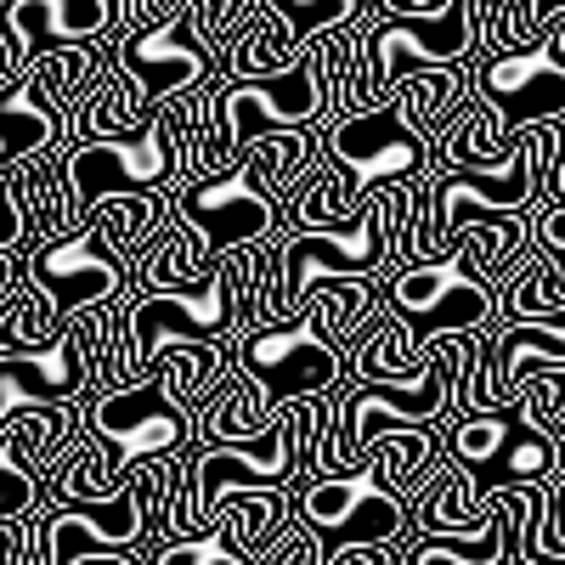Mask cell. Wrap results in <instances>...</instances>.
Returning a JSON list of instances; mask_svg holds the SVG:
<instances>
[{
	"label": "cell",
	"instance_id": "cell-33",
	"mask_svg": "<svg viewBox=\"0 0 565 565\" xmlns=\"http://www.w3.org/2000/svg\"><path fill=\"white\" fill-rule=\"evenodd\" d=\"M521 413L514 407H476V413H458L452 430H447V458L463 463V469H481L498 458V447L514 436Z\"/></svg>",
	"mask_w": 565,
	"mask_h": 565
},
{
	"label": "cell",
	"instance_id": "cell-11",
	"mask_svg": "<svg viewBox=\"0 0 565 565\" xmlns=\"http://www.w3.org/2000/svg\"><path fill=\"white\" fill-rule=\"evenodd\" d=\"M108 63L85 45H57L45 52V63H34V74H18L0 85V175L12 164H23L29 153H45L63 136V119L74 114V103L90 90Z\"/></svg>",
	"mask_w": 565,
	"mask_h": 565
},
{
	"label": "cell",
	"instance_id": "cell-26",
	"mask_svg": "<svg viewBox=\"0 0 565 565\" xmlns=\"http://www.w3.org/2000/svg\"><path fill=\"white\" fill-rule=\"evenodd\" d=\"M396 108L424 130V136H441L447 125H452V114L463 108V97H469V74H463V63H447V68H418V74H402L396 79Z\"/></svg>",
	"mask_w": 565,
	"mask_h": 565
},
{
	"label": "cell",
	"instance_id": "cell-2",
	"mask_svg": "<svg viewBox=\"0 0 565 565\" xmlns=\"http://www.w3.org/2000/svg\"><path fill=\"white\" fill-rule=\"evenodd\" d=\"M407 210H413V186L407 181H385V186H373V193L362 199V210L351 221L295 226L282 244H266L255 317L260 322H289V317L306 311L317 282L380 271L385 255L402 238V226H407Z\"/></svg>",
	"mask_w": 565,
	"mask_h": 565
},
{
	"label": "cell",
	"instance_id": "cell-22",
	"mask_svg": "<svg viewBox=\"0 0 565 565\" xmlns=\"http://www.w3.org/2000/svg\"><path fill=\"white\" fill-rule=\"evenodd\" d=\"M153 119V97L141 90V79L119 63L90 79V90L74 103V141H97V136H130Z\"/></svg>",
	"mask_w": 565,
	"mask_h": 565
},
{
	"label": "cell",
	"instance_id": "cell-1",
	"mask_svg": "<svg viewBox=\"0 0 565 565\" xmlns=\"http://www.w3.org/2000/svg\"><path fill=\"white\" fill-rule=\"evenodd\" d=\"M317 45L295 63H282L271 74H232L221 90H210V108H204V125H199V141L186 153L181 175H215L238 159L260 130H306V125H322L334 114H356V79H351V63H356V34H345V23L311 34Z\"/></svg>",
	"mask_w": 565,
	"mask_h": 565
},
{
	"label": "cell",
	"instance_id": "cell-8",
	"mask_svg": "<svg viewBox=\"0 0 565 565\" xmlns=\"http://www.w3.org/2000/svg\"><path fill=\"white\" fill-rule=\"evenodd\" d=\"M175 452H153L130 463V481L103 498H68L45 509V565H74V559H108V554H141L153 532H164V503L181 481Z\"/></svg>",
	"mask_w": 565,
	"mask_h": 565
},
{
	"label": "cell",
	"instance_id": "cell-34",
	"mask_svg": "<svg viewBox=\"0 0 565 565\" xmlns=\"http://www.w3.org/2000/svg\"><path fill=\"white\" fill-rule=\"evenodd\" d=\"M159 221H164V204H159L153 193H114V199L97 204V221H90V232H97V238L125 260L130 244H136V238H148Z\"/></svg>",
	"mask_w": 565,
	"mask_h": 565
},
{
	"label": "cell",
	"instance_id": "cell-17",
	"mask_svg": "<svg viewBox=\"0 0 565 565\" xmlns=\"http://www.w3.org/2000/svg\"><path fill=\"white\" fill-rule=\"evenodd\" d=\"M476 97L492 103L509 130L537 119H565V63L548 40L514 45V52H487V63L476 68Z\"/></svg>",
	"mask_w": 565,
	"mask_h": 565
},
{
	"label": "cell",
	"instance_id": "cell-4",
	"mask_svg": "<svg viewBox=\"0 0 565 565\" xmlns=\"http://www.w3.org/2000/svg\"><path fill=\"white\" fill-rule=\"evenodd\" d=\"M317 153L322 148H317L311 125L306 130H260L226 170L186 181L175 199V215L199 232V244L210 255L260 244L277 221V199L295 193V181L317 164Z\"/></svg>",
	"mask_w": 565,
	"mask_h": 565
},
{
	"label": "cell",
	"instance_id": "cell-18",
	"mask_svg": "<svg viewBox=\"0 0 565 565\" xmlns=\"http://www.w3.org/2000/svg\"><path fill=\"white\" fill-rule=\"evenodd\" d=\"M103 29H114V0H7V12H0L7 74L18 79L29 57H45L57 45H85Z\"/></svg>",
	"mask_w": 565,
	"mask_h": 565
},
{
	"label": "cell",
	"instance_id": "cell-38",
	"mask_svg": "<svg viewBox=\"0 0 565 565\" xmlns=\"http://www.w3.org/2000/svg\"><path fill=\"white\" fill-rule=\"evenodd\" d=\"M159 565H244V554L221 532H193V537H164Z\"/></svg>",
	"mask_w": 565,
	"mask_h": 565
},
{
	"label": "cell",
	"instance_id": "cell-28",
	"mask_svg": "<svg viewBox=\"0 0 565 565\" xmlns=\"http://www.w3.org/2000/svg\"><path fill=\"white\" fill-rule=\"evenodd\" d=\"M481 481H548L554 487V476H565V463H559V436L554 430H537V424H514V436L498 447V458L492 463H481L476 469Z\"/></svg>",
	"mask_w": 565,
	"mask_h": 565
},
{
	"label": "cell",
	"instance_id": "cell-23",
	"mask_svg": "<svg viewBox=\"0 0 565 565\" xmlns=\"http://www.w3.org/2000/svg\"><path fill=\"white\" fill-rule=\"evenodd\" d=\"M7 186H12V199H18V210L29 221V238L34 232L40 238L45 232H63L85 215L79 199H74V181H68V153H34V170H23Z\"/></svg>",
	"mask_w": 565,
	"mask_h": 565
},
{
	"label": "cell",
	"instance_id": "cell-12",
	"mask_svg": "<svg viewBox=\"0 0 565 565\" xmlns=\"http://www.w3.org/2000/svg\"><path fill=\"white\" fill-rule=\"evenodd\" d=\"M345 367H351V356L328 340L306 311L289 317V322H255L238 340V373L260 385L271 413L295 396L334 391L345 380Z\"/></svg>",
	"mask_w": 565,
	"mask_h": 565
},
{
	"label": "cell",
	"instance_id": "cell-32",
	"mask_svg": "<svg viewBox=\"0 0 565 565\" xmlns=\"http://www.w3.org/2000/svg\"><path fill=\"white\" fill-rule=\"evenodd\" d=\"M271 424V407H266V396H260V385L255 380H232L226 391L215 385V402H210V413H204V441H255L260 430Z\"/></svg>",
	"mask_w": 565,
	"mask_h": 565
},
{
	"label": "cell",
	"instance_id": "cell-27",
	"mask_svg": "<svg viewBox=\"0 0 565 565\" xmlns=\"http://www.w3.org/2000/svg\"><path fill=\"white\" fill-rule=\"evenodd\" d=\"M565 311V266L537 249L498 282V322H526V317H559Z\"/></svg>",
	"mask_w": 565,
	"mask_h": 565
},
{
	"label": "cell",
	"instance_id": "cell-39",
	"mask_svg": "<svg viewBox=\"0 0 565 565\" xmlns=\"http://www.w3.org/2000/svg\"><path fill=\"white\" fill-rule=\"evenodd\" d=\"M40 537H45V514L40 509L7 514V521H0V565H7V559L34 565L40 559Z\"/></svg>",
	"mask_w": 565,
	"mask_h": 565
},
{
	"label": "cell",
	"instance_id": "cell-3",
	"mask_svg": "<svg viewBox=\"0 0 565 565\" xmlns=\"http://www.w3.org/2000/svg\"><path fill=\"white\" fill-rule=\"evenodd\" d=\"M430 153H436V141L396 108V97L373 103V108H356L351 119H334V130L322 136L317 164L295 181L289 221L295 226L351 221L373 186L413 181L424 164H430Z\"/></svg>",
	"mask_w": 565,
	"mask_h": 565
},
{
	"label": "cell",
	"instance_id": "cell-19",
	"mask_svg": "<svg viewBox=\"0 0 565 565\" xmlns=\"http://www.w3.org/2000/svg\"><path fill=\"white\" fill-rule=\"evenodd\" d=\"M29 277H40L45 289H52L57 311L74 317V311H85V306H108V300L125 289V260L85 226V232H63V238L45 244V249L34 255Z\"/></svg>",
	"mask_w": 565,
	"mask_h": 565
},
{
	"label": "cell",
	"instance_id": "cell-37",
	"mask_svg": "<svg viewBox=\"0 0 565 565\" xmlns=\"http://www.w3.org/2000/svg\"><path fill=\"white\" fill-rule=\"evenodd\" d=\"M266 7L295 29V40L306 45L311 34H322V29H334V23H351L367 0H266Z\"/></svg>",
	"mask_w": 565,
	"mask_h": 565
},
{
	"label": "cell",
	"instance_id": "cell-25",
	"mask_svg": "<svg viewBox=\"0 0 565 565\" xmlns=\"http://www.w3.org/2000/svg\"><path fill=\"white\" fill-rule=\"evenodd\" d=\"M362 463L380 476L391 492L413 498L441 476V452H436V424H413V430H385L362 452Z\"/></svg>",
	"mask_w": 565,
	"mask_h": 565
},
{
	"label": "cell",
	"instance_id": "cell-16",
	"mask_svg": "<svg viewBox=\"0 0 565 565\" xmlns=\"http://www.w3.org/2000/svg\"><path fill=\"white\" fill-rule=\"evenodd\" d=\"M79 430V402H40L0 424V521L40 503V481L52 458Z\"/></svg>",
	"mask_w": 565,
	"mask_h": 565
},
{
	"label": "cell",
	"instance_id": "cell-5",
	"mask_svg": "<svg viewBox=\"0 0 565 565\" xmlns=\"http://www.w3.org/2000/svg\"><path fill=\"white\" fill-rule=\"evenodd\" d=\"M476 334L481 328H458L430 345V362L407 380H362L340 407H334V430H322L317 469H351L362 452L380 441L385 430H413V424H441L463 413V380L476 362Z\"/></svg>",
	"mask_w": 565,
	"mask_h": 565
},
{
	"label": "cell",
	"instance_id": "cell-9",
	"mask_svg": "<svg viewBox=\"0 0 565 565\" xmlns=\"http://www.w3.org/2000/svg\"><path fill=\"white\" fill-rule=\"evenodd\" d=\"M487 12H492V0H441L430 12H385L380 23H367V34L356 45V68L367 79L362 103L367 108L385 103L402 74L469 63L481 52Z\"/></svg>",
	"mask_w": 565,
	"mask_h": 565
},
{
	"label": "cell",
	"instance_id": "cell-42",
	"mask_svg": "<svg viewBox=\"0 0 565 565\" xmlns=\"http://www.w3.org/2000/svg\"><path fill=\"white\" fill-rule=\"evenodd\" d=\"M543 40L559 52V63H565V7L559 12H548V23H543Z\"/></svg>",
	"mask_w": 565,
	"mask_h": 565
},
{
	"label": "cell",
	"instance_id": "cell-36",
	"mask_svg": "<svg viewBox=\"0 0 565 565\" xmlns=\"http://www.w3.org/2000/svg\"><path fill=\"white\" fill-rule=\"evenodd\" d=\"M514 413H521L526 424H537V430L565 436V362L532 367L521 380V402H514Z\"/></svg>",
	"mask_w": 565,
	"mask_h": 565
},
{
	"label": "cell",
	"instance_id": "cell-24",
	"mask_svg": "<svg viewBox=\"0 0 565 565\" xmlns=\"http://www.w3.org/2000/svg\"><path fill=\"white\" fill-rule=\"evenodd\" d=\"M289 526V503H282V487H238L226 492L210 514V532H221L244 559H260V548Z\"/></svg>",
	"mask_w": 565,
	"mask_h": 565
},
{
	"label": "cell",
	"instance_id": "cell-15",
	"mask_svg": "<svg viewBox=\"0 0 565 565\" xmlns=\"http://www.w3.org/2000/svg\"><path fill=\"white\" fill-rule=\"evenodd\" d=\"M85 430L114 452L119 469H130L136 458L175 452L186 436H193V407H181L148 373L141 385H125V391H108V396L90 402Z\"/></svg>",
	"mask_w": 565,
	"mask_h": 565
},
{
	"label": "cell",
	"instance_id": "cell-41",
	"mask_svg": "<svg viewBox=\"0 0 565 565\" xmlns=\"http://www.w3.org/2000/svg\"><path fill=\"white\" fill-rule=\"evenodd\" d=\"M23 238H29V221H23V210L12 199V186L0 181V249H18Z\"/></svg>",
	"mask_w": 565,
	"mask_h": 565
},
{
	"label": "cell",
	"instance_id": "cell-21",
	"mask_svg": "<svg viewBox=\"0 0 565 565\" xmlns=\"http://www.w3.org/2000/svg\"><path fill=\"white\" fill-rule=\"evenodd\" d=\"M526 249H532V210H487V215L458 226L447 255H458L481 282L498 289V282L526 260Z\"/></svg>",
	"mask_w": 565,
	"mask_h": 565
},
{
	"label": "cell",
	"instance_id": "cell-31",
	"mask_svg": "<svg viewBox=\"0 0 565 565\" xmlns=\"http://www.w3.org/2000/svg\"><path fill=\"white\" fill-rule=\"evenodd\" d=\"M424 362H430V340H424L402 311H391L380 328H373V340L362 351V380H407V373H418Z\"/></svg>",
	"mask_w": 565,
	"mask_h": 565
},
{
	"label": "cell",
	"instance_id": "cell-13",
	"mask_svg": "<svg viewBox=\"0 0 565 565\" xmlns=\"http://www.w3.org/2000/svg\"><path fill=\"white\" fill-rule=\"evenodd\" d=\"M311 532L322 537V554L334 559L340 548H356V543H396L402 526L413 521L407 514V498L391 492L367 463H351V469H322V476L300 492L295 503Z\"/></svg>",
	"mask_w": 565,
	"mask_h": 565
},
{
	"label": "cell",
	"instance_id": "cell-40",
	"mask_svg": "<svg viewBox=\"0 0 565 565\" xmlns=\"http://www.w3.org/2000/svg\"><path fill=\"white\" fill-rule=\"evenodd\" d=\"M532 244L548 249V255L565 266V199H548V204L532 215Z\"/></svg>",
	"mask_w": 565,
	"mask_h": 565
},
{
	"label": "cell",
	"instance_id": "cell-14",
	"mask_svg": "<svg viewBox=\"0 0 565 565\" xmlns=\"http://www.w3.org/2000/svg\"><path fill=\"white\" fill-rule=\"evenodd\" d=\"M385 300L402 311L424 340L430 334H458V328H487L498 322V289L481 282L458 255L441 260H413L385 277Z\"/></svg>",
	"mask_w": 565,
	"mask_h": 565
},
{
	"label": "cell",
	"instance_id": "cell-35",
	"mask_svg": "<svg viewBox=\"0 0 565 565\" xmlns=\"http://www.w3.org/2000/svg\"><path fill=\"white\" fill-rule=\"evenodd\" d=\"M170 12L193 29L210 45V57H215L249 29V18L260 12V0H170Z\"/></svg>",
	"mask_w": 565,
	"mask_h": 565
},
{
	"label": "cell",
	"instance_id": "cell-20",
	"mask_svg": "<svg viewBox=\"0 0 565 565\" xmlns=\"http://www.w3.org/2000/svg\"><path fill=\"white\" fill-rule=\"evenodd\" d=\"M119 63L141 79V90H148L153 108H159L164 97H175V90L204 85V74H210V45L186 29L175 12H164V18H153V23H141L136 34H125Z\"/></svg>",
	"mask_w": 565,
	"mask_h": 565
},
{
	"label": "cell",
	"instance_id": "cell-6",
	"mask_svg": "<svg viewBox=\"0 0 565 565\" xmlns=\"http://www.w3.org/2000/svg\"><path fill=\"white\" fill-rule=\"evenodd\" d=\"M210 108V90H175L153 108V119L130 130V136H97V141H74L68 148V181H74V199L79 210H97L114 193H159L170 186L186 164L199 141Z\"/></svg>",
	"mask_w": 565,
	"mask_h": 565
},
{
	"label": "cell",
	"instance_id": "cell-10",
	"mask_svg": "<svg viewBox=\"0 0 565 565\" xmlns=\"http://www.w3.org/2000/svg\"><path fill=\"white\" fill-rule=\"evenodd\" d=\"M97 306L74 311L45 345L34 351H0V424L40 402H74L97 380H130V334L103 340V322L90 317Z\"/></svg>",
	"mask_w": 565,
	"mask_h": 565
},
{
	"label": "cell",
	"instance_id": "cell-29",
	"mask_svg": "<svg viewBox=\"0 0 565 565\" xmlns=\"http://www.w3.org/2000/svg\"><path fill=\"white\" fill-rule=\"evenodd\" d=\"M221 373H226V362L215 356V340H186V345H164L159 356H153V380L181 402V407H193V402H204V396H215V385H221Z\"/></svg>",
	"mask_w": 565,
	"mask_h": 565
},
{
	"label": "cell",
	"instance_id": "cell-7",
	"mask_svg": "<svg viewBox=\"0 0 565 565\" xmlns=\"http://www.w3.org/2000/svg\"><path fill=\"white\" fill-rule=\"evenodd\" d=\"M260 266H266V238L238 244L226 266H215L210 277L193 282H159L153 295H141L125 311V334H130V373L153 367V356L164 345H186V340H221L232 334L244 317H255V295H260Z\"/></svg>",
	"mask_w": 565,
	"mask_h": 565
},
{
	"label": "cell",
	"instance_id": "cell-30",
	"mask_svg": "<svg viewBox=\"0 0 565 565\" xmlns=\"http://www.w3.org/2000/svg\"><path fill=\"white\" fill-rule=\"evenodd\" d=\"M63 322H68V317L57 311L52 289H45L40 277H29L18 295L0 300V351H34V345L52 340Z\"/></svg>",
	"mask_w": 565,
	"mask_h": 565
}]
</instances>
